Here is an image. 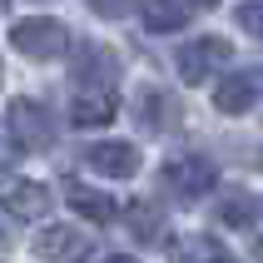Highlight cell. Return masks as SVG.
<instances>
[{
  "mask_svg": "<svg viewBox=\"0 0 263 263\" xmlns=\"http://www.w3.org/2000/svg\"><path fill=\"white\" fill-rule=\"evenodd\" d=\"M55 204L50 184L40 179H20V174H0V209L15 214V219H45Z\"/></svg>",
  "mask_w": 263,
  "mask_h": 263,
  "instance_id": "cell-5",
  "label": "cell"
},
{
  "mask_svg": "<svg viewBox=\"0 0 263 263\" xmlns=\"http://www.w3.org/2000/svg\"><path fill=\"white\" fill-rule=\"evenodd\" d=\"M253 258H258V263H263V234H258V238H253Z\"/></svg>",
  "mask_w": 263,
  "mask_h": 263,
  "instance_id": "cell-21",
  "label": "cell"
},
{
  "mask_svg": "<svg viewBox=\"0 0 263 263\" xmlns=\"http://www.w3.org/2000/svg\"><path fill=\"white\" fill-rule=\"evenodd\" d=\"M263 100V65H234L214 89V109L219 115H249L253 104Z\"/></svg>",
  "mask_w": 263,
  "mask_h": 263,
  "instance_id": "cell-4",
  "label": "cell"
},
{
  "mask_svg": "<svg viewBox=\"0 0 263 263\" xmlns=\"http://www.w3.org/2000/svg\"><path fill=\"white\" fill-rule=\"evenodd\" d=\"M0 253H10V229H0Z\"/></svg>",
  "mask_w": 263,
  "mask_h": 263,
  "instance_id": "cell-20",
  "label": "cell"
},
{
  "mask_svg": "<svg viewBox=\"0 0 263 263\" xmlns=\"http://www.w3.org/2000/svg\"><path fill=\"white\" fill-rule=\"evenodd\" d=\"M10 134L25 149H50L55 144V124H50V109L40 100H10Z\"/></svg>",
  "mask_w": 263,
  "mask_h": 263,
  "instance_id": "cell-7",
  "label": "cell"
},
{
  "mask_svg": "<svg viewBox=\"0 0 263 263\" xmlns=\"http://www.w3.org/2000/svg\"><path fill=\"white\" fill-rule=\"evenodd\" d=\"M129 234L139 238V243H164V219H159V209L134 204V209H129Z\"/></svg>",
  "mask_w": 263,
  "mask_h": 263,
  "instance_id": "cell-16",
  "label": "cell"
},
{
  "mask_svg": "<svg viewBox=\"0 0 263 263\" xmlns=\"http://www.w3.org/2000/svg\"><path fill=\"white\" fill-rule=\"evenodd\" d=\"M10 45L30 60H60L70 50V25L65 20H50V15H35V20H15L10 25Z\"/></svg>",
  "mask_w": 263,
  "mask_h": 263,
  "instance_id": "cell-2",
  "label": "cell"
},
{
  "mask_svg": "<svg viewBox=\"0 0 263 263\" xmlns=\"http://www.w3.org/2000/svg\"><path fill=\"white\" fill-rule=\"evenodd\" d=\"M35 253L45 263H80L95 253V238L85 229H74V223H50V229L35 234Z\"/></svg>",
  "mask_w": 263,
  "mask_h": 263,
  "instance_id": "cell-6",
  "label": "cell"
},
{
  "mask_svg": "<svg viewBox=\"0 0 263 263\" xmlns=\"http://www.w3.org/2000/svg\"><path fill=\"white\" fill-rule=\"evenodd\" d=\"M223 263H234V258H223Z\"/></svg>",
  "mask_w": 263,
  "mask_h": 263,
  "instance_id": "cell-23",
  "label": "cell"
},
{
  "mask_svg": "<svg viewBox=\"0 0 263 263\" xmlns=\"http://www.w3.org/2000/svg\"><path fill=\"white\" fill-rule=\"evenodd\" d=\"M115 109H119L115 89H80L74 104H70V119L80 124V129H100V124L115 119Z\"/></svg>",
  "mask_w": 263,
  "mask_h": 263,
  "instance_id": "cell-11",
  "label": "cell"
},
{
  "mask_svg": "<svg viewBox=\"0 0 263 263\" xmlns=\"http://www.w3.org/2000/svg\"><path fill=\"white\" fill-rule=\"evenodd\" d=\"M174 65H179V80L184 85H204L214 70H234V45L229 40H219V35H199V40H189V45H179V55H174Z\"/></svg>",
  "mask_w": 263,
  "mask_h": 263,
  "instance_id": "cell-3",
  "label": "cell"
},
{
  "mask_svg": "<svg viewBox=\"0 0 263 263\" xmlns=\"http://www.w3.org/2000/svg\"><path fill=\"white\" fill-rule=\"evenodd\" d=\"M89 169L104 179H134L139 174V144L129 139H104V144H89Z\"/></svg>",
  "mask_w": 263,
  "mask_h": 263,
  "instance_id": "cell-9",
  "label": "cell"
},
{
  "mask_svg": "<svg viewBox=\"0 0 263 263\" xmlns=\"http://www.w3.org/2000/svg\"><path fill=\"white\" fill-rule=\"evenodd\" d=\"M65 199H70V209L80 214V219H89V223H109V219L119 214V204L109 199V194L85 189V184H70V189H65Z\"/></svg>",
  "mask_w": 263,
  "mask_h": 263,
  "instance_id": "cell-14",
  "label": "cell"
},
{
  "mask_svg": "<svg viewBox=\"0 0 263 263\" xmlns=\"http://www.w3.org/2000/svg\"><path fill=\"white\" fill-rule=\"evenodd\" d=\"M134 104H139V124H144V129H174V124H179L174 95H164L159 85H144Z\"/></svg>",
  "mask_w": 263,
  "mask_h": 263,
  "instance_id": "cell-12",
  "label": "cell"
},
{
  "mask_svg": "<svg viewBox=\"0 0 263 263\" xmlns=\"http://www.w3.org/2000/svg\"><path fill=\"white\" fill-rule=\"evenodd\" d=\"M100 15H109V20H119V15H129L134 10V0H89Z\"/></svg>",
  "mask_w": 263,
  "mask_h": 263,
  "instance_id": "cell-18",
  "label": "cell"
},
{
  "mask_svg": "<svg viewBox=\"0 0 263 263\" xmlns=\"http://www.w3.org/2000/svg\"><path fill=\"white\" fill-rule=\"evenodd\" d=\"M194 5H199V10H204V5H214V0H194Z\"/></svg>",
  "mask_w": 263,
  "mask_h": 263,
  "instance_id": "cell-22",
  "label": "cell"
},
{
  "mask_svg": "<svg viewBox=\"0 0 263 263\" xmlns=\"http://www.w3.org/2000/svg\"><path fill=\"white\" fill-rule=\"evenodd\" d=\"M258 219H263V199L253 189H234L214 204V223H223V229H249Z\"/></svg>",
  "mask_w": 263,
  "mask_h": 263,
  "instance_id": "cell-10",
  "label": "cell"
},
{
  "mask_svg": "<svg viewBox=\"0 0 263 263\" xmlns=\"http://www.w3.org/2000/svg\"><path fill=\"white\" fill-rule=\"evenodd\" d=\"M139 20H144L149 35H174V30L189 25V5L184 0H144L139 5Z\"/></svg>",
  "mask_w": 263,
  "mask_h": 263,
  "instance_id": "cell-13",
  "label": "cell"
},
{
  "mask_svg": "<svg viewBox=\"0 0 263 263\" xmlns=\"http://www.w3.org/2000/svg\"><path fill=\"white\" fill-rule=\"evenodd\" d=\"M104 263H139V258H129V253H109Z\"/></svg>",
  "mask_w": 263,
  "mask_h": 263,
  "instance_id": "cell-19",
  "label": "cell"
},
{
  "mask_svg": "<svg viewBox=\"0 0 263 263\" xmlns=\"http://www.w3.org/2000/svg\"><path fill=\"white\" fill-rule=\"evenodd\" d=\"M169 253H174V263H223L229 253L214 243L209 234H189V238H174L169 243Z\"/></svg>",
  "mask_w": 263,
  "mask_h": 263,
  "instance_id": "cell-15",
  "label": "cell"
},
{
  "mask_svg": "<svg viewBox=\"0 0 263 263\" xmlns=\"http://www.w3.org/2000/svg\"><path fill=\"white\" fill-rule=\"evenodd\" d=\"M234 25H243V35L263 40V0H243V5L234 10Z\"/></svg>",
  "mask_w": 263,
  "mask_h": 263,
  "instance_id": "cell-17",
  "label": "cell"
},
{
  "mask_svg": "<svg viewBox=\"0 0 263 263\" xmlns=\"http://www.w3.org/2000/svg\"><path fill=\"white\" fill-rule=\"evenodd\" d=\"M74 80L85 89H115L119 80V55L109 45H74Z\"/></svg>",
  "mask_w": 263,
  "mask_h": 263,
  "instance_id": "cell-8",
  "label": "cell"
},
{
  "mask_svg": "<svg viewBox=\"0 0 263 263\" xmlns=\"http://www.w3.org/2000/svg\"><path fill=\"white\" fill-rule=\"evenodd\" d=\"M159 184L169 199L179 204H194V199H204L214 184H219V169L204 159V154H174V159L159 169Z\"/></svg>",
  "mask_w": 263,
  "mask_h": 263,
  "instance_id": "cell-1",
  "label": "cell"
}]
</instances>
